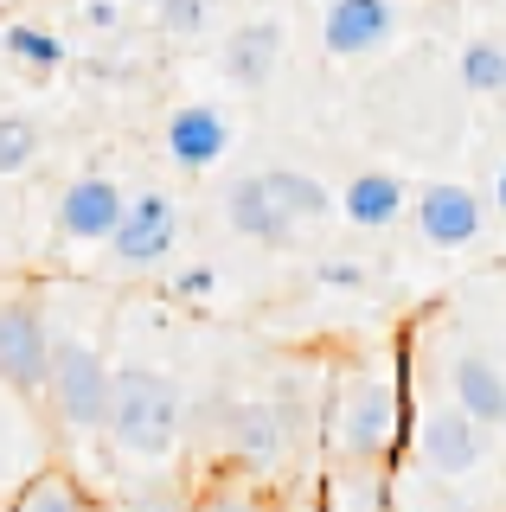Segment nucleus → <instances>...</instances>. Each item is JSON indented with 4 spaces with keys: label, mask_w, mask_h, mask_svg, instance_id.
Segmentation results:
<instances>
[{
    "label": "nucleus",
    "mask_w": 506,
    "mask_h": 512,
    "mask_svg": "<svg viewBox=\"0 0 506 512\" xmlns=\"http://www.w3.org/2000/svg\"><path fill=\"white\" fill-rule=\"evenodd\" d=\"M0 512H109V506L90 493V480L77 474L65 455H52V461H39V468H26L13 480V493H7Z\"/></svg>",
    "instance_id": "2eb2a0df"
},
{
    "label": "nucleus",
    "mask_w": 506,
    "mask_h": 512,
    "mask_svg": "<svg viewBox=\"0 0 506 512\" xmlns=\"http://www.w3.org/2000/svg\"><path fill=\"white\" fill-rule=\"evenodd\" d=\"M410 224L430 250H468L487 231V199L462 180H430L410 192Z\"/></svg>",
    "instance_id": "9d476101"
},
{
    "label": "nucleus",
    "mask_w": 506,
    "mask_h": 512,
    "mask_svg": "<svg viewBox=\"0 0 506 512\" xmlns=\"http://www.w3.org/2000/svg\"><path fill=\"white\" fill-rule=\"evenodd\" d=\"M0 7H13V0H0Z\"/></svg>",
    "instance_id": "c85d7f7f"
},
{
    "label": "nucleus",
    "mask_w": 506,
    "mask_h": 512,
    "mask_svg": "<svg viewBox=\"0 0 506 512\" xmlns=\"http://www.w3.org/2000/svg\"><path fill=\"white\" fill-rule=\"evenodd\" d=\"M295 448H302V423L282 397H244V404H225V423H218V461L270 480L282 487Z\"/></svg>",
    "instance_id": "0eeeda50"
},
{
    "label": "nucleus",
    "mask_w": 506,
    "mask_h": 512,
    "mask_svg": "<svg viewBox=\"0 0 506 512\" xmlns=\"http://www.w3.org/2000/svg\"><path fill=\"white\" fill-rule=\"evenodd\" d=\"M442 397L500 436L506 429V365H500V352L481 346V340H455L449 365H442Z\"/></svg>",
    "instance_id": "1a4fd4ad"
},
{
    "label": "nucleus",
    "mask_w": 506,
    "mask_h": 512,
    "mask_svg": "<svg viewBox=\"0 0 506 512\" xmlns=\"http://www.w3.org/2000/svg\"><path fill=\"white\" fill-rule=\"evenodd\" d=\"M141 7H154V0H141Z\"/></svg>",
    "instance_id": "cd10ccee"
},
{
    "label": "nucleus",
    "mask_w": 506,
    "mask_h": 512,
    "mask_svg": "<svg viewBox=\"0 0 506 512\" xmlns=\"http://www.w3.org/2000/svg\"><path fill=\"white\" fill-rule=\"evenodd\" d=\"M218 288V269L212 263H186V269H167V301H180V308H193Z\"/></svg>",
    "instance_id": "393cba45"
},
{
    "label": "nucleus",
    "mask_w": 506,
    "mask_h": 512,
    "mask_svg": "<svg viewBox=\"0 0 506 512\" xmlns=\"http://www.w3.org/2000/svg\"><path fill=\"white\" fill-rule=\"evenodd\" d=\"M122 205H129V192L109 180V173H77V180H65V192H58V205H52L58 244H71V250H103L109 231L122 224Z\"/></svg>",
    "instance_id": "9b49d317"
},
{
    "label": "nucleus",
    "mask_w": 506,
    "mask_h": 512,
    "mask_svg": "<svg viewBox=\"0 0 506 512\" xmlns=\"http://www.w3.org/2000/svg\"><path fill=\"white\" fill-rule=\"evenodd\" d=\"M161 148L180 173H212L218 160L231 154V122L218 103H180L161 122Z\"/></svg>",
    "instance_id": "4468645a"
},
{
    "label": "nucleus",
    "mask_w": 506,
    "mask_h": 512,
    "mask_svg": "<svg viewBox=\"0 0 506 512\" xmlns=\"http://www.w3.org/2000/svg\"><path fill=\"white\" fill-rule=\"evenodd\" d=\"M334 212L353 224V231H391V224L410 218V186H404V173H391V167H359L353 180L340 186Z\"/></svg>",
    "instance_id": "dca6fc26"
},
{
    "label": "nucleus",
    "mask_w": 506,
    "mask_h": 512,
    "mask_svg": "<svg viewBox=\"0 0 506 512\" xmlns=\"http://www.w3.org/2000/svg\"><path fill=\"white\" fill-rule=\"evenodd\" d=\"M173 244H180V199L161 186H141V192H129L122 224L109 231L103 256L116 276H154V269L173 263Z\"/></svg>",
    "instance_id": "6e6552de"
},
{
    "label": "nucleus",
    "mask_w": 506,
    "mask_h": 512,
    "mask_svg": "<svg viewBox=\"0 0 506 512\" xmlns=\"http://www.w3.org/2000/svg\"><path fill=\"white\" fill-rule=\"evenodd\" d=\"M455 77L468 96H506V39H468L455 52Z\"/></svg>",
    "instance_id": "5701e85b"
},
{
    "label": "nucleus",
    "mask_w": 506,
    "mask_h": 512,
    "mask_svg": "<svg viewBox=\"0 0 506 512\" xmlns=\"http://www.w3.org/2000/svg\"><path fill=\"white\" fill-rule=\"evenodd\" d=\"M205 20H212V0H154V26L167 39H199Z\"/></svg>",
    "instance_id": "b1692460"
},
{
    "label": "nucleus",
    "mask_w": 506,
    "mask_h": 512,
    "mask_svg": "<svg viewBox=\"0 0 506 512\" xmlns=\"http://www.w3.org/2000/svg\"><path fill=\"white\" fill-rule=\"evenodd\" d=\"M7 480H13V474H0V506H7V493H13V487H7Z\"/></svg>",
    "instance_id": "bb28decb"
},
{
    "label": "nucleus",
    "mask_w": 506,
    "mask_h": 512,
    "mask_svg": "<svg viewBox=\"0 0 506 512\" xmlns=\"http://www.w3.org/2000/svg\"><path fill=\"white\" fill-rule=\"evenodd\" d=\"M391 512H474V500L462 493V480H436V474L398 461V474H391Z\"/></svg>",
    "instance_id": "aec40b11"
},
{
    "label": "nucleus",
    "mask_w": 506,
    "mask_h": 512,
    "mask_svg": "<svg viewBox=\"0 0 506 512\" xmlns=\"http://www.w3.org/2000/svg\"><path fill=\"white\" fill-rule=\"evenodd\" d=\"M45 372H52V301L39 276L0 282V384L26 404H45Z\"/></svg>",
    "instance_id": "423d86ee"
},
{
    "label": "nucleus",
    "mask_w": 506,
    "mask_h": 512,
    "mask_svg": "<svg viewBox=\"0 0 506 512\" xmlns=\"http://www.w3.org/2000/svg\"><path fill=\"white\" fill-rule=\"evenodd\" d=\"M45 154V128L26 109H0V180H26Z\"/></svg>",
    "instance_id": "4be33fe9"
},
{
    "label": "nucleus",
    "mask_w": 506,
    "mask_h": 512,
    "mask_svg": "<svg viewBox=\"0 0 506 512\" xmlns=\"http://www.w3.org/2000/svg\"><path fill=\"white\" fill-rule=\"evenodd\" d=\"M410 429V372L398 352L340 359L321 397V455H359V461H398Z\"/></svg>",
    "instance_id": "f03ea898"
},
{
    "label": "nucleus",
    "mask_w": 506,
    "mask_h": 512,
    "mask_svg": "<svg viewBox=\"0 0 506 512\" xmlns=\"http://www.w3.org/2000/svg\"><path fill=\"white\" fill-rule=\"evenodd\" d=\"M487 205H494V212L506 218V160L494 167V186H487Z\"/></svg>",
    "instance_id": "a878e982"
},
{
    "label": "nucleus",
    "mask_w": 506,
    "mask_h": 512,
    "mask_svg": "<svg viewBox=\"0 0 506 512\" xmlns=\"http://www.w3.org/2000/svg\"><path fill=\"white\" fill-rule=\"evenodd\" d=\"M52 455H58V436H52V423H45V410L0 384V474L20 480L26 468H39V461H52Z\"/></svg>",
    "instance_id": "a211bd4d"
},
{
    "label": "nucleus",
    "mask_w": 506,
    "mask_h": 512,
    "mask_svg": "<svg viewBox=\"0 0 506 512\" xmlns=\"http://www.w3.org/2000/svg\"><path fill=\"white\" fill-rule=\"evenodd\" d=\"M52 301V372H45V423L65 442H103V416H109V308L103 295L84 308V282H45Z\"/></svg>",
    "instance_id": "f257e3e1"
},
{
    "label": "nucleus",
    "mask_w": 506,
    "mask_h": 512,
    "mask_svg": "<svg viewBox=\"0 0 506 512\" xmlns=\"http://www.w3.org/2000/svg\"><path fill=\"white\" fill-rule=\"evenodd\" d=\"M391 474H398V461L321 455V474H314V512H391Z\"/></svg>",
    "instance_id": "ddd939ff"
},
{
    "label": "nucleus",
    "mask_w": 506,
    "mask_h": 512,
    "mask_svg": "<svg viewBox=\"0 0 506 512\" xmlns=\"http://www.w3.org/2000/svg\"><path fill=\"white\" fill-rule=\"evenodd\" d=\"M218 71L237 90H270V77L282 71V26L276 20H244L218 52Z\"/></svg>",
    "instance_id": "6ab92c4d"
},
{
    "label": "nucleus",
    "mask_w": 506,
    "mask_h": 512,
    "mask_svg": "<svg viewBox=\"0 0 506 512\" xmlns=\"http://www.w3.org/2000/svg\"><path fill=\"white\" fill-rule=\"evenodd\" d=\"M391 32H398V0H327L321 7V52L334 64L385 52Z\"/></svg>",
    "instance_id": "f8f14e48"
},
{
    "label": "nucleus",
    "mask_w": 506,
    "mask_h": 512,
    "mask_svg": "<svg viewBox=\"0 0 506 512\" xmlns=\"http://www.w3.org/2000/svg\"><path fill=\"white\" fill-rule=\"evenodd\" d=\"M0 52H7V64H13V71H26V77H58V64H65L58 32L39 26V20H7V32H0Z\"/></svg>",
    "instance_id": "412c9836"
},
{
    "label": "nucleus",
    "mask_w": 506,
    "mask_h": 512,
    "mask_svg": "<svg viewBox=\"0 0 506 512\" xmlns=\"http://www.w3.org/2000/svg\"><path fill=\"white\" fill-rule=\"evenodd\" d=\"M410 468L436 474V480H474L494 461V429H481L468 410H455L449 397L410 391V429H404V455Z\"/></svg>",
    "instance_id": "39448f33"
},
{
    "label": "nucleus",
    "mask_w": 506,
    "mask_h": 512,
    "mask_svg": "<svg viewBox=\"0 0 506 512\" xmlns=\"http://www.w3.org/2000/svg\"><path fill=\"white\" fill-rule=\"evenodd\" d=\"M327 218H334V192L302 167H257L225 186V224L244 244H263V250L302 244Z\"/></svg>",
    "instance_id": "20e7f679"
},
{
    "label": "nucleus",
    "mask_w": 506,
    "mask_h": 512,
    "mask_svg": "<svg viewBox=\"0 0 506 512\" xmlns=\"http://www.w3.org/2000/svg\"><path fill=\"white\" fill-rule=\"evenodd\" d=\"M103 442H116L141 468H167L186 442V391L180 378L161 365L122 359L109 372V416H103Z\"/></svg>",
    "instance_id": "7ed1b4c3"
},
{
    "label": "nucleus",
    "mask_w": 506,
    "mask_h": 512,
    "mask_svg": "<svg viewBox=\"0 0 506 512\" xmlns=\"http://www.w3.org/2000/svg\"><path fill=\"white\" fill-rule=\"evenodd\" d=\"M186 512H282V487L231 468V461H205L186 487Z\"/></svg>",
    "instance_id": "f3484780"
}]
</instances>
